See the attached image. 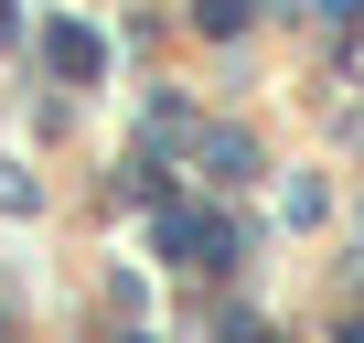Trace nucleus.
<instances>
[{"instance_id":"1","label":"nucleus","mask_w":364,"mask_h":343,"mask_svg":"<svg viewBox=\"0 0 364 343\" xmlns=\"http://www.w3.org/2000/svg\"><path fill=\"white\" fill-rule=\"evenodd\" d=\"M161 247H171L182 268H225V258H236V226H225V215H193V204H171V215H161Z\"/></svg>"},{"instance_id":"2","label":"nucleus","mask_w":364,"mask_h":343,"mask_svg":"<svg viewBox=\"0 0 364 343\" xmlns=\"http://www.w3.org/2000/svg\"><path fill=\"white\" fill-rule=\"evenodd\" d=\"M43 65H54V75H75V86H86V75H97V65H107V43H97V33H86V22H43Z\"/></svg>"},{"instance_id":"3","label":"nucleus","mask_w":364,"mask_h":343,"mask_svg":"<svg viewBox=\"0 0 364 343\" xmlns=\"http://www.w3.org/2000/svg\"><path fill=\"white\" fill-rule=\"evenodd\" d=\"M321 11H332V22H353V11H364V0H321Z\"/></svg>"}]
</instances>
